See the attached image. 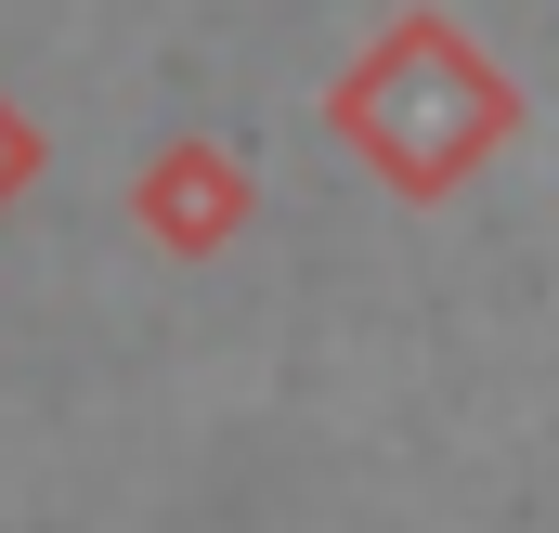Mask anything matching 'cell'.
<instances>
[{
    "instance_id": "1",
    "label": "cell",
    "mask_w": 559,
    "mask_h": 533,
    "mask_svg": "<svg viewBox=\"0 0 559 533\" xmlns=\"http://www.w3.org/2000/svg\"><path fill=\"white\" fill-rule=\"evenodd\" d=\"M13 169H26V118L0 105V182H13Z\"/></svg>"
}]
</instances>
